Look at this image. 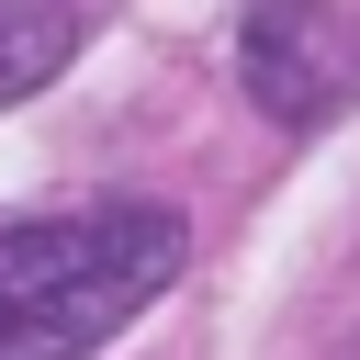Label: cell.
Listing matches in <instances>:
<instances>
[{"mask_svg": "<svg viewBox=\"0 0 360 360\" xmlns=\"http://www.w3.org/2000/svg\"><path fill=\"white\" fill-rule=\"evenodd\" d=\"M79 56V0H0V112Z\"/></svg>", "mask_w": 360, "mask_h": 360, "instance_id": "3957f363", "label": "cell"}, {"mask_svg": "<svg viewBox=\"0 0 360 360\" xmlns=\"http://www.w3.org/2000/svg\"><path fill=\"white\" fill-rule=\"evenodd\" d=\"M191 259V225L146 191L0 225V360H90L112 349Z\"/></svg>", "mask_w": 360, "mask_h": 360, "instance_id": "6da1fadb", "label": "cell"}, {"mask_svg": "<svg viewBox=\"0 0 360 360\" xmlns=\"http://www.w3.org/2000/svg\"><path fill=\"white\" fill-rule=\"evenodd\" d=\"M236 90L281 124L315 135L360 101V22L338 0H248L236 11Z\"/></svg>", "mask_w": 360, "mask_h": 360, "instance_id": "7a4b0ae2", "label": "cell"}]
</instances>
